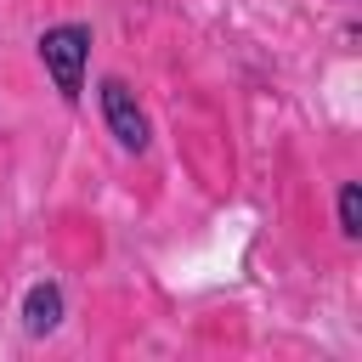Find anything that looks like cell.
<instances>
[{
	"label": "cell",
	"instance_id": "4",
	"mask_svg": "<svg viewBox=\"0 0 362 362\" xmlns=\"http://www.w3.org/2000/svg\"><path fill=\"white\" fill-rule=\"evenodd\" d=\"M334 221H339V238H345V243L362 238V181H339V192H334Z\"/></svg>",
	"mask_w": 362,
	"mask_h": 362
},
{
	"label": "cell",
	"instance_id": "1",
	"mask_svg": "<svg viewBox=\"0 0 362 362\" xmlns=\"http://www.w3.org/2000/svg\"><path fill=\"white\" fill-rule=\"evenodd\" d=\"M90 45H96V34H90V23H79V17L51 23V28L34 40V57H40V68L51 74V85H57V96H62L68 107L85 96V62H90Z\"/></svg>",
	"mask_w": 362,
	"mask_h": 362
},
{
	"label": "cell",
	"instance_id": "3",
	"mask_svg": "<svg viewBox=\"0 0 362 362\" xmlns=\"http://www.w3.org/2000/svg\"><path fill=\"white\" fill-rule=\"evenodd\" d=\"M62 317H68V294L57 277H40L23 288V334L28 339H51L62 328Z\"/></svg>",
	"mask_w": 362,
	"mask_h": 362
},
{
	"label": "cell",
	"instance_id": "2",
	"mask_svg": "<svg viewBox=\"0 0 362 362\" xmlns=\"http://www.w3.org/2000/svg\"><path fill=\"white\" fill-rule=\"evenodd\" d=\"M96 107H102V124H107V136H113L124 153H147V147H153V119H147V107L136 102L130 79H119V74H102V79H96Z\"/></svg>",
	"mask_w": 362,
	"mask_h": 362
}]
</instances>
